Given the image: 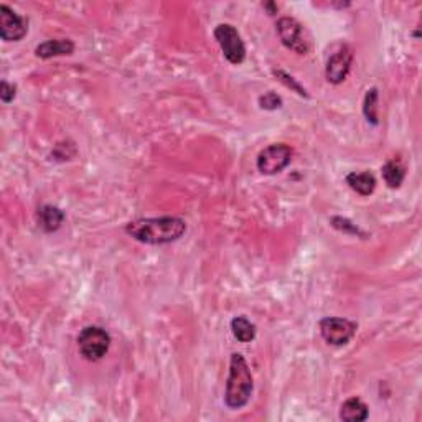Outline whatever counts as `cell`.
I'll list each match as a JSON object with an SVG mask.
<instances>
[{
  "instance_id": "ba28073f",
  "label": "cell",
  "mask_w": 422,
  "mask_h": 422,
  "mask_svg": "<svg viewBox=\"0 0 422 422\" xmlns=\"http://www.w3.org/2000/svg\"><path fill=\"white\" fill-rule=\"evenodd\" d=\"M353 61V52L348 45H340L338 50L330 55L327 60V66H325V76L327 81L332 84H340L347 79V76L352 70Z\"/></svg>"
},
{
  "instance_id": "4fadbf2b",
  "label": "cell",
  "mask_w": 422,
  "mask_h": 422,
  "mask_svg": "<svg viewBox=\"0 0 422 422\" xmlns=\"http://www.w3.org/2000/svg\"><path fill=\"white\" fill-rule=\"evenodd\" d=\"M347 185L362 196H370L376 188V179L371 172H352L347 175Z\"/></svg>"
},
{
  "instance_id": "3957f363",
  "label": "cell",
  "mask_w": 422,
  "mask_h": 422,
  "mask_svg": "<svg viewBox=\"0 0 422 422\" xmlns=\"http://www.w3.org/2000/svg\"><path fill=\"white\" fill-rule=\"evenodd\" d=\"M111 347V335L103 327L89 325L78 335V350L81 357L88 362H99L106 357Z\"/></svg>"
},
{
  "instance_id": "d6986e66",
  "label": "cell",
  "mask_w": 422,
  "mask_h": 422,
  "mask_svg": "<svg viewBox=\"0 0 422 422\" xmlns=\"http://www.w3.org/2000/svg\"><path fill=\"white\" fill-rule=\"evenodd\" d=\"M282 104L284 103H282L281 96H277L276 93H272V91H269V93L262 94L261 98H259V106H261V108L266 109V111L281 109Z\"/></svg>"
},
{
  "instance_id": "ac0fdd59",
  "label": "cell",
  "mask_w": 422,
  "mask_h": 422,
  "mask_svg": "<svg viewBox=\"0 0 422 422\" xmlns=\"http://www.w3.org/2000/svg\"><path fill=\"white\" fill-rule=\"evenodd\" d=\"M332 226L335 230L342 231V233H348V235H358V236H365V233L360 230L357 225H353L352 221L347 220V218H332Z\"/></svg>"
},
{
  "instance_id": "30bf717a",
  "label": "cell",
  "mask_w": 422,
  "mask_h": 422,
  "mask_svg": "<svg viewBox=\"0 0 422 422\" xmlns=\"http://www.w3.org/2000/svg\"><path fill=\"white\" fill-rule=\"evenodd\" d=\"M74 52V43L68 38L47 40L35 48V55L42 60H50L55 57H68Z\"/></svg>"
},
{
  "instance_id": "5bb4252c",
  "label": "cell",
  "mask_w": 422,
  "mask_h": 422,
  "mask_svg": "<svg viewBox=\"0 0 422 422\" xmlns=\"http://www.w3.org/2000/svg\"><path fill=\"white\" fill-rule=\"evenodd\" d=\"M381 174H383V179L386 182V185L394 190V188H399L401 185H403L404 177H406V169H404V165L401 164L399 160L391 159L383 165V169H381Z\"/></svg>"
},
{
  "instance_id": "ffe728a7",
  "label": "cell",
  "mask_w": 422,
  "mask_h": 422,
  "mask_svg": "<svg viewBox=\"0 0 422 422\" xmlns=\"http://www.w3.org/2000/svg\"><path fill=\"white\" fill-rule=\"evenodd\" d=\"M15 94H17V86L10 84L9 81L4 79L2 84H0V99H2V103H12L15 99Z\"/></svg>"
},
{
  "instance_id": "9a60e30c",
  "label": "cell",
  "mask_w": 422,
  "mask_h": 422,
  "mask_svg": "<svg viewBox=\"0 0 422 422\" xmlns=\"http://www.w3.org/2000/svg\"><path fill=\"white\" fill-rule=\"evenodd\" d=\"M231 332L241 343H249L256 338V325L249 322L246 317H235L231 320Z\"/></svg>"
},
{
  "instance_id": "9c48e42d",
  "label": "cell",
  "mask_w": 422,
  "mask_h": 422,
  "mask_svg": "<svg viewBox=\"0 0 422 422\" xmlns=\"http://www.w3.org/2000/svg\"><path fill=\"white\" fill-rule=\"evenodd\" d=\"M28 32V20L13 12L9 5H0V37L4 42H20Z\"/></svg>"
},
{
  "instance_id": "7a4b0ae2",
  "label": "cell",
  "mask_w": 422,
  "mask_h": 422,
  "mask_svg": "<svg viewBox=\"0 0 422 422\" xmlns=\"http://www.w3.org/2000/svg\"><path fill=\"white\" fill-rule=\"evenodd\" d=\"M254 389V381L249 365L241 353H233L230 360V374L226 381L225 404L230 409H241L249 403Z\"/></svg>"
},
{
  "instance_id": "52a82bcc",
  "label": "cell",
  "mask_w": 422,
  "mask_h": 422,
  "mask_svg": "<svg viewBox=\"0 0 422 422\" xmlns=\"http://www.w3.org/2000/svg\"><path fill=\"white\" fill-rule=\"evenodd\" d=\"M292 162V149L286 144H272L259 152L256 165L262 175L281 174Z\"/></svg>"
},
{
  "instance_id": "6da1fadb",
  "label": "cell",
  "mask_w": 422,
  "mask_h": 422,
  "mask_svg": "<svg viewBox=\"0 0 422 422\" xmlns=\"http://www.w3.org/2000/svg\"><path fill=\"white\" fill-rule=\"evenodd\" d=\"M185 231L187 223L177 216L142 218V220L131 221L126 226V233L131 238L139 243L152 244V246L179 241Z\"/></svg>"
},
{
  "instance_id": "e0dca14e",
  "label": "cell",
  "mask_w": 422,
  "mask_h": 422,
  "mask_svg": "<svg viewBox=\"0 0 422 422\" xmlns=\"http://www.w3.org/2000/svg\"><path fill=\"white\" fill-rule=\"evenodd\" d=\"M272 74L276 76V78L281 81V83L284 84V86H287V88H291L292 91H296V93L299 94V96H304V98H309V94H307V91H305V88H302L301 86V83H299L297 79H294L291 74L289 73H286V71L284 70H281V68H274L272 70Z\"/></svg>"
},
{
  "instance_id": "5b68a950",
  "label": "cell",
  "mask_w": 422,
  "mask_h": 422,
  "mask_svg": "<svg viewBox=\"0 0 422 422\" xmlns=\"http://www.w3.org/2000/svg\"><path fill=\"white\" fill-rule=\"evenodd\" d=\"M213 35H215V40L220 45L225 58L231 65H241L246 60V47H244L240 32L233 25L220 23L215 28Z\"/></svg>"
},
{
  "instance_id": "8992f818",
  "label": "cell",
  "mask_w": 422,
  "mask_h": 422,
  "mask_svg": "<svg viewBox=\"0 0 422 422\" xmlns=\"http://www.w3.org/2000/svg\"><path fill=\"white\" fill-rule=\"evenodd\" d=\"M320 335L328 345L333 347H343L350 343V340L357 333L358 325L348 318L342 317H325L318 323Z\"/></svg>"
},
{
  "instance_id": "2e32d148",
  "label": "cell",
  "mask_w": 422,
  "mask_h": 422,
  "mask_svg": "<svg viewBox=\"0 0 422 422\" xmlns=\"http://www.w3.org/2000/svg\"><path fill=\"white\" fill-rule=\"evenodd\" d=\"M363 114L366 121L370 122L371 126H378V89L371 88L366 91L365 101H363Z\"/></svg>"
},
{
  "instance_id": "8fae6325",
  "label": "cell",
  "mask_w": 422,
  "mask_h": 422,
  "mask_svg": "<svg viewBox=\"0 0 422 422\" xmlns=\"http://www.w3.org/2000/svg\"><path fill=\"white\" fill-rule=\"evenodd\" d=\"M65 221V213L58 206L43 205L37 211V225L45 233L58 231Z\"/></svg>"
},
{
  "instance_id": "7c38bea8",
  "label": "cell",
  "mask_w": 422,
  "mask_h": 422,
  "mask_svg": "<svg viewBox=\"0 0 422 422\" xmlns=\"http://www.w3.org/2000/svg\"><path fill=\"white\" fill-rule=\"evenodd\" d=\"M370 409L360 398H350L340 408V419L347 422H363L368 419Z\"/></svg>"
},
{
  "instance_id": "277c9868",
  "label": "cell",
  "mask_w": 422,
  "mask_h": 422,
  "mask_svg": "<svg viewBox=\"0 0 422 422\" xmlns=\"http://www.w3.org/2000/svg\"><path fill=\"white\" fill-rule=\"evenodd\" d=\"M277 35L284 47L297 55H307L310 38L304 25L294 17H281L277 20Z\"/></svg>"
},
{
  "instance_id": "44dd1931",
  "label": "cell",
  "mask_w": 422,
  "mask_h": 422,
  "mask_svg": "<svg viewBox=\"0 0 422 422\" xmlns=\"http://www.w3.org/2000/svg\"><path fill=\"white\" fill-rule=\"evenodd\" d=\"M264 9L269 10V15H276L277 13V5L269 2V4H264Z\"/></svg>"
}]
</instances>
